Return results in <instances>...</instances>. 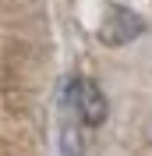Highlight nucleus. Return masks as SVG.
Listing matches in <instances>:
<instances>
[{
  "label": "nucleus",
  "instance_id": "7ed1b4c3",
  "mask_svg": "<svg viewBox=\"0 0 152 156\" xmlns=\"http://www.w3.org/2000/svg\"><path fill=\"white\" fill-rule=\"evenodd\" d=\"M60 156H85L81 131H78V124H71V121L60 128Z\"/></svg>",
  "mask_w": 152,
  "mask_h": 156
},
{
  "label": "nucleus",
  "instance_id": "f257e3e1",
  "mask_svg": "<svg viewBox=\"0 0 152 156\" xmlns=\"http://www.w3.org/2000/svg\"><path fill=\"white\" fill-rule=\"evenodd\" d=\"M67 107L74 110V117L81 121V124L88 128H99L106 121V114H110V107H106V96H103V89L95 85L92 78L85 75H78V78H67Z\"/></svg>",
  "mask_w": 152,
  "mask_h": 156
},
{
  "label": "nucleus",
  "instance_id": "f03ea898",
  "mask_svg": "<svg viewBox=\"0 0 152 156\" xmlns=\"http://www.w3.org/2000/svg\"><path fill=\"white\" fill-rule=\"evenodd\" d=\"M145 32V18L124 4H106L99 21V43L103 46H127Z\"/></svg>",
  "mask_w": 152,
  "mask_h": 156
}]
</instances>
